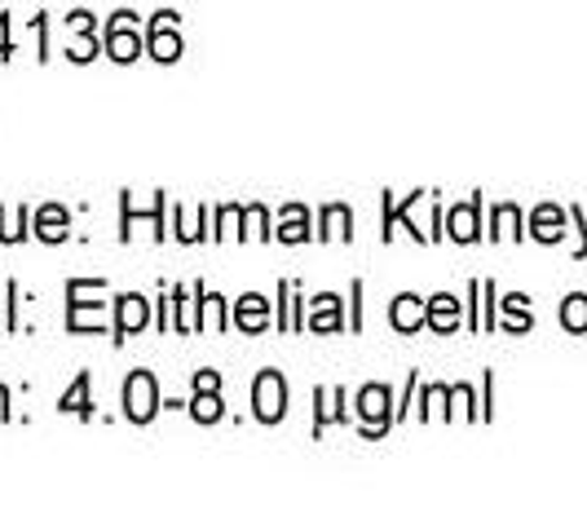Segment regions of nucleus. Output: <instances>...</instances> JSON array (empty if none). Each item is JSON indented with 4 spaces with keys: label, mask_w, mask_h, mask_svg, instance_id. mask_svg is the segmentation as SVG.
Returning <instances> with one entry per match:
<instances>
[{
    "label": "nucleus",
    "mask_w": 587,
    "mask_h": 530,
    "mask_svg": "<svg viewBox=\"0 0 587 530\" xmlns=\"http://www.w3.org/2000/svg\"><path fill=\"white\" fill-rule=\"evenodd\" d=\"M155 381H151V372H137L128 385H124V407H128V416L133 420H151L155 416Z\"/></svg>",
    "instance_id": "f257e3e1"
},
{
    "label": "nucleus",
    "mask_w": 587,
    "mask_h": 530,
    "mask_svg": "<svg viewBox=\"0 0 587 530\" xmlns=\"http://www.w3.org/2000/svg\"><path fill=\"white\" fill-rule=\"evenodd\" d=\"M284 403H288L284 381H279L275 372H266V376L257 381V416H261V420H279V416H284Z\"/></svg>",
    "instance_id": "f03ea898"
},
{
    "label": "nucleus",
    "mask_w": 587,
    "mask_h": 530,
    "mask_svg": "<svg viewBox=\"0 0 587 530\" xmlns=\"http://www.w3.org/2000/svg\"><path fill=\"white\" fill-rule=\"evenodd\" d=\"M420 319H424L420 301H415V297H398V305H393V323H398L402 332H411V328H415Z\"/></svg>",
    "instance_id": "7ed1b4c3"
},
{
    "label": "nucleus",
    "mask_w": 587,
    "mask_h": 530,
    "mask_svg": "<svg viewBox=\"0 0 587 530\" xmlns=\"http://www.w3.org/2000/svg\"><path fill=\"white\" fill-rule=\"evenodd\" d=\"M120 310H124L120 332H133V328H142V323H146V301H142V297H124V301H120Z\"/></svg>",
    "instance_id": "20e7f679"
},
{
    "label": "nucleus",
    "mask_w": 587,
    "mask_h": 530,
    "mask_svg": "<svg viewBox=\"0 0 587 530\" xmlns=\"http://www.w3.org/2000/svg\"><path fill=\"white\" fill-rule=\"evenodd\" d=\"M111 53H115V58H133V53H137V40L128 35V22H115V27H111Z\"/></svg>",
    "instance_id": "39448f33"
},
{
    "label": "nucleus",
    "mask_w": 587,
    "mask_h": 530,
    "mask_svg": "<svg viewBox=\"0 0 587 530\" xmlns=\"http://www.w3.org/2000/svg\"><path fill=\"white\" fill-rule=\"evenodd\" d=\"M155 58H177V35H168V13L155 22Z\"/></svg>",
    "instance_id": "423d86ee"
},
{
    "label": "nucleus",
    "mask_w": 587,
    "mask_h": 530,
    "mask_svg": "<svg viewBox=\"0 0 587 530\" xmlns=\"http://www.w3.org/2000/svg\"><path fill=\"white\" fill-rule=\"evenodd\" d=\"M239 323L261 328V323H266V301H261V297H248V301L239 305Z\"/></svg>",
    "instance_id": "0eeeda50"
},
{
    "label": "nucleus",
    "mask_w": 587,
    "mask_h": 530,
    "mask_svg": "<svg viewBox=\"0 0 587 530\" xmlns=\"http://www.w3.org/2000/svg\"><path fill=\"white\" fill-rule=\"evenodd\" d=\"M384 407H389V398H384L380 389H367V394H362V416H367V420H375Z\"/></svg>",
    "instance_id": "6e6552de"
},
{
    "label": "nucleus",
    "mask_w": 587,
    "mask_h": 530,
    "mask_svg": "<svg viewBox=\"0 0 587 530\" xmlns=\"http://www.w3.org/2000/svg\"><path fill=\"white\" fill-rule=\"evenodd\" d=\"M195 416L199 420H217L222 416V403L217 398H195Z\"/></svg>",
    "instance_id": "1a4fd4ad"
},
{
    "label": "nucleus",
    "mask_w": 587,
    "mask_h": 530,
    "mask_svg": "<svg viewBox=\"0 0 587 530\" xmlns=\"http://www.w3.org/2000/svg\"><path fill=\"white\" fill-rule=\"evenodd\" d=\"M58 221H62V217H58V208H49V212H44V230H40V235H44V239H58V235H62V230H58Z\"/></svg>",
    "instance_id": "9d476101"
},
{
    "label": "nucleus",
    "mask_w": 587,
    "mask_h": 530,
    "mask_svg": "<svg viewBox=\"0 0 587 530\" xmlns=\"http://www.w3.org/2000/svg\"><path fill=\"white\" fill-rule=\"evenodd\" d=\"M433 319H437L442 328L451 323V297H437V301H433Z\"/></svg>",
    "instance_id": "9b49d317"
}]
</instances>
